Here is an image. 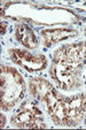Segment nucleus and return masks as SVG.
<instances>
[{"mask_svg": "<svg viewBox=\"0 0 86 130\" xmlns=\"http://www.w3.org/2000/svg\"><path fill=\"white\" fill-rule=\"evenodd\" d=\"M0 116H1V124H0V127L4 128V127H5V123H6V118L3 115V114H1Z\"/></svg>", "mask_w": 86, "mask_h": 130, "instance_id": "nucleus-9", "label": "nucleus"}, {"mask_svg": "<svg viewBox=\"0 0 86 130\" xmlns=\"http://www.w3.org/2000/svg\"><path fill=\"white\" fill-rule=\"evenodd\" d=\"M12 124L16 128H46L42 122L41 112L37 105L31 101H25L18 107L12 116Z\"/></svg>", "mask_w": 86, "mask_h": 130, "instance_id": "nucleus-3", "label": "nucleus"}, {"mask_svg": "<svg viewBox=\"0 0 86 130\" xmlns=\"http://www.w3.org/2000/svg\"><path fill=\"white\" fill-rule=\"evenodd\" d=\"M29 89L30 93L33 98H36L38 101L46 103L48 97L55 91L51 83L47 79L41 77H32L29 79Z\"/></svg>", "mask_w": 86, "mask_h": 130, "instance_id": "nucleus-7", "label": "nucleus"}, {"mask_svg": "<svg viewBox=\"0 0 86 130\" xmlns=\"http://www.w3.org/2000/svg\"><path fill=\"white\" fill-rule=\"evenodd\" d=\"M86 63V42L64 45L55 52L51 77L62 90L71 91L80 85L81 69Z\"/></svg>", "mask_w": 86, "mask_h": 130, "instance_id": "nucleus-1", "label": "nucleus"}, {"mask_svg": "<svg viewBox=\"0 0 86 130\" xmlns=\"http://www.w3.org/2000/svg\"><path fill=\"white\" fill-rule=\"evenodd\" d=\"M15 37L18 43L28 48H36L38 46V40L33 30L27 24H18L15 28Z\"/></svg>", "mask_w": 86, "mask_h": 130, "instance_id": "nucleus-8", "label": "nucleus"}, {"mask_svg": "<svg viewBox=\"0 0 86 130\" xmlns=\"http://www.w3.org/2000/svg\"><path fill=\"white\" fill-rule=\"evenodd\" d=\"M1 90L0 103L4 110H10L21 99L25 92L24 81L20 73L9 66H1Z\"/></svg>", "mask_w": 86, "mask_h": 130, "instance_id": "nucleus-2", "label": "nucleus"}, {"mask_svg": "<svg viewBox=\"0 0 86 130\" xmlns=\"http://www.w3.org/2000/svg\"><path fill=\"white\" fill-rule=\"evenodd\" d=\"M78 35L77 30L69 28H56V29H45L40 31L42 44L46 47L52 46L67 38H72Z\"/></svg>", "mask_w": 86, "mask_h": 130, "instance_id": "nucleus-6", "label": "nucleus"}, {"mask_svg": "<svg viewBox=\"0 0 86 130\" xmlns=\"http://www.w3.org/2000/svg\"><path fill=\"white\" fill-rule=\"evenodd\" d=\"M86 110V93L63 97V125L75 127L79 123Z\"/></svg>", "mask_w": 86, "mask_h": 130, "instance_id": "nucleus-4", "label": "nucleus"}, {"mask_svg": "<svg viewBox=\"0 0 86 130\" xmlns=\"http://www.w3.org/2000/svg\"><path fill=\"white\" fill-rule=\"evenodd\" d=\"M85 124H86V121H85Z\"/></svg>", "mask_w": 86, "mask_h": 130, "instance_id": "nucleus-12", "label": "nucleus"}, {"mask_svg": "<svg viewBox=\"0 0 86 130\" xmlns=\"http://www.w3.org/2000/svg\"><path fill=\"white\" fill-rule=\"evenodd\" d=\"M85 35H86V28H85Z\"/></svg>", "mask_w": 86, "mask_h": 130, "instance_id": "nucleus-11", "label": "nucleus"}, {"mask_svg": "<svg viewBox=\"0 0 86 130\" xmlns=\"http://www.w3.org/2000/svg\"><path fill=\"white\" fill-rule=\"evenodd\" d=\"M1 28H3V29H1V35H4L5 34V28H6L5 23H1Z\"/></svg>", "mask_w": 86, "mask_h": 130, "instance_id": "nucleus-10", "label": "nucleus"}, {"mask_svg": "<svg viewBox=\"0 0 86 130\" xmlns=\"http://www.w3.org/2000/svg\"><path fill=\"white\" fill-rule=\"evenodd\" d=\"M13 62L23 67L28 71H39L46 68L47 60L42 54H31L24 50L13 48L8 51Z\"/></svg>", "mask_w": 86, "mask_h": 130, "instance_id": "nucleus-5", "label": "nucleus"}]
</instances>
